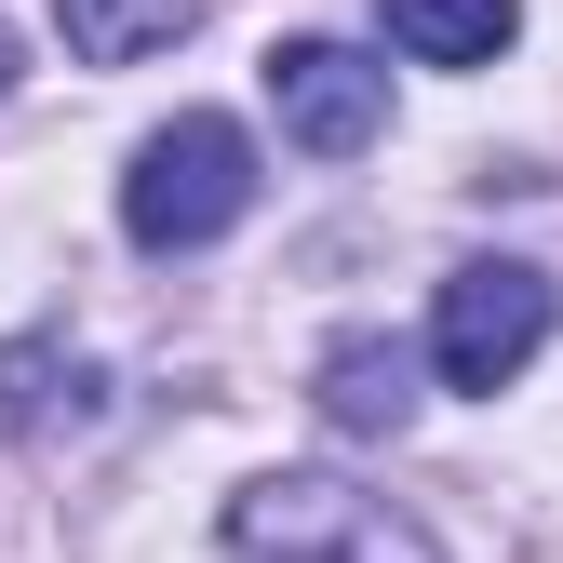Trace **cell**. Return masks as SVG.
Here are the masks:
<instances>
[{"instance_id": "obj_1", "label": "cell", "mask_w": 563, "mask_h": 563, "mask_svg": "<svg viewBox=\"0 0 563 563\" xmlns=\"http://www.w3.org/2000/svg\"><path fill=\"white\" fill-rule=\"evenodd\" d=\"M242 216H255V134L229 108H175L148 148H134V175H121V229L148 255H201Z\"/></svg>"}, {"instance_id": "obj_2", "label": "cell", "mask_w": 563, "mask_h": 563, "mask_svg": "<svg viewBox=\"0 0 563 563\" xmlns=\"http://www.w3.org/2000/svg\"><path fill=\"white\" fill-rule=\"evenodd\" d=\"M229 563H443L430 523H402L389 497L335 470H268L229 497Z\"/></svg>"}, {"instance_id": "obj_3", "label": "cell", "mask_w": 563, "mask_h": 563, "mask_svg": "<svg viewBox=\"0 0 563 563\" xmlns=\"http://www.w3.org/2000/svg\"><path fill=\"white\" fill-rule=\"evenodd\" d=\"M537 349H550V282L510 268V255H470V268L443 282V309H430V363H443V389H510Z\"/></svg>"}, {"instance_id": "obj_4", "label": "cell", "mask_w": 563, "mask_h": 563, "mask_svg": "<svg viewBox=\"0 0 563 563\" xmlns=\"http://www.w3.org/2000/svg\"><path fill=\"white\" fill-rule=\"evenodd\" d=\"M268 108H282V134H296L309 162H349V148L389 134V67L349 54V41H282L268 54Z\"/></svg>"}, {"instance_id": "obj_5", "label": "cell", "mask_w": 563, "mask_h": 563, "mask_svg": "<svg viewBox=\"0 0 563 563\" xmlns=\"http://www.w3.org/2000/svg\"><path fill=\"white\" fill-rule=\"evenodd\" d=\"M95 363L81 349H54V335H27V349H0V430H27V443H54V430H95Z\"/></svg>"}, {"instance_id": "obj_6", "label": "cell", "mask_w": 563, "mask_h": 563, "mask_svg": "<svg viewBox=\"0 0 563 563\" xmlns=\"http://www.w3.org/2000/svg\"><path fill=\"white\" fill-rule=\"evenodd\" d=\"M322 416H335L349 443L402 430V416H416V363H402L389 335H335V349H322Z\"/></svg>"}, {"instance_id": "obj_7", "label": "cell", "mask_w": 563, "mask_h": 563, "mask_svg": "<svg viewBox=\"0 0 563 563\" xmlns=\"http://www.w3.org/2000/svg\"><path fill=\"white\" fill-rule=\"evenodd\" d=\"M376 14H389V41L416 67H497L510 27H523V0H376Z\"/></svg>"}, {"instance_id": "obj_8", "label": "cell", "mask_w": 563, "mask_h": 563, "mask_svg": "<svg viewBox=\"0 0 563 563\" xmlns=\"http://www.w3.org/2000/svg\"><path fill=\"white\" fill-rule=\"evenodd\" d=\"M54 27H67V54H81V67H134V54L188 41L201 0H54Z\"/></svg>"}, {"instance_id": "obj_9", "label": "cell", "mask_w": 563, "mask_h": 563, "mask_svg": "<svg viewBox=\"0 0 563 563\" xmlns=\"http://www.w3.org/2000/svg\"><path fill=\"white\" fill-rule=\"evenodd\" d=\"M0 95H14V41H0Z\"/></svg>"}]
</instances>
